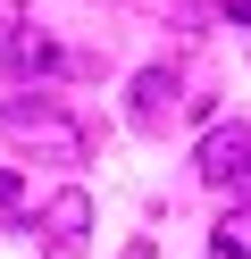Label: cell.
Returning <instances> with one entry per match:
<instances>
[{
  "mask_svg": "<svg viewBox=\"0 0 251 259\" xmlns=\"http://www.w3.org/2000/svg\"><path fill=\"white\" fill-rule=\"evenodd\" d=\"M67 67H92V59H67L59 42L42 34V25H17V34H9V51H0V92H25V84L67 75Z\"/></svg>",
  "mask_w": 251,
  "mask_h": 259,
  "instance_id": "obj_3",
  "label": "cell"
},
{
  "mask_svg": "<svg viewBox=\"0 0 251 259\" xmlns=\"http://www.w3.org/2000/svg\"><path fill=\"white\" fill-rule=\"evenodd\" d=\"M193 167H201V184H209V192L251 201V117L209 125V134H201V151H193Z\"/></svg>",
  "mask_w": 251,
  "mask_h": 259,
  "instance_id": "obj_2",
  "label": "cell"
},
{
  "mask_svg": "<svg viewBox=\"0 0 251 259\" xmlns=\"http://www.w3.org/2000/svg\"><path fill=\"white\" fill-rule=\"evenodd\" d=\"M209 259H251V201H234L226 218L209 226Z\"/></svg>",
  "mask_w": 251,
  "mask_h": 259,
  "instance_id": "obj_6",
  "label": "cell"
},
{
  "mask_svg": "<svg viewBox=\"0 0 251 259\" xmlns=\"http://www.w3.org/2000/svg\"><path fill=\"white\" fill-rule=\"evenodd\" d=\"M176 109H184L176 67H142V75L126 84V125H134V134H167V125H176Z\"/></svg>",
  "mask_w": 251,
  "mask_h": 259,
  "instance_id": "obj_4",
  "label": "cell"
},
{
  "mask_svg": "<svg viewBox=\"0 0 251 259\" xmlns=\"http://www.w3.org/2000/svg\"><path fill=\"white\" fill-rule=\"evenodd\" d=\"M218 9H226V17H234V25H251V0H218Z\"/></svg>",
  "mask_w": 251,
  "mask_h": 259,
  "instance_id": "obj_8",
  "label": "cell"
},
{
  "mask_svg": "<svg viewBox=\"0 0 251 259\" xmlns=\"http://www.w3.org/2000/svg\"><path fill=\"white\" fill-rule=\"evenodd\" d=\"M33 226H42V251H50V259L84 251V234H92V201H84V184L50 192V201H42V218H25V234H33Z\"/></svg>",
  "mask_w": 251,
  "mask_h": 259,
  "instance_id": "obj_5",
  "label": "cell"
},
{
  "mask_svg": "<svg viewBox=\"0 0 251 259\" xmlns=\"http://www.w3.org/2000/svg\"><path fill=\"white\" fill-rule=\"evenodd\" d=\"M0 134L17 142L25 159H59V167H76L84 151H92V134H84V117L76 109H59V101H42V92H0Z\"/></svg>",
  "mask_w": 251,
  "mask_h": 259,
  "instance_id": "obj_1",
  "label": "cell"
},
{
  "mask_svg": "<svg viewBox=\"0 0 251 259\" xmlns=\"http://www.w3.org/2000/svg\"><path fill=\"white\" fill-rule=\"evenodd\" d=\"M0 209H9V218H25V176H17V167H0Z\"/></svg>",
  "mask_w": 251,
  "mask_h": 259,
  "instance_id": "obj_7",
  "label": "cell"
}]
</instances>
